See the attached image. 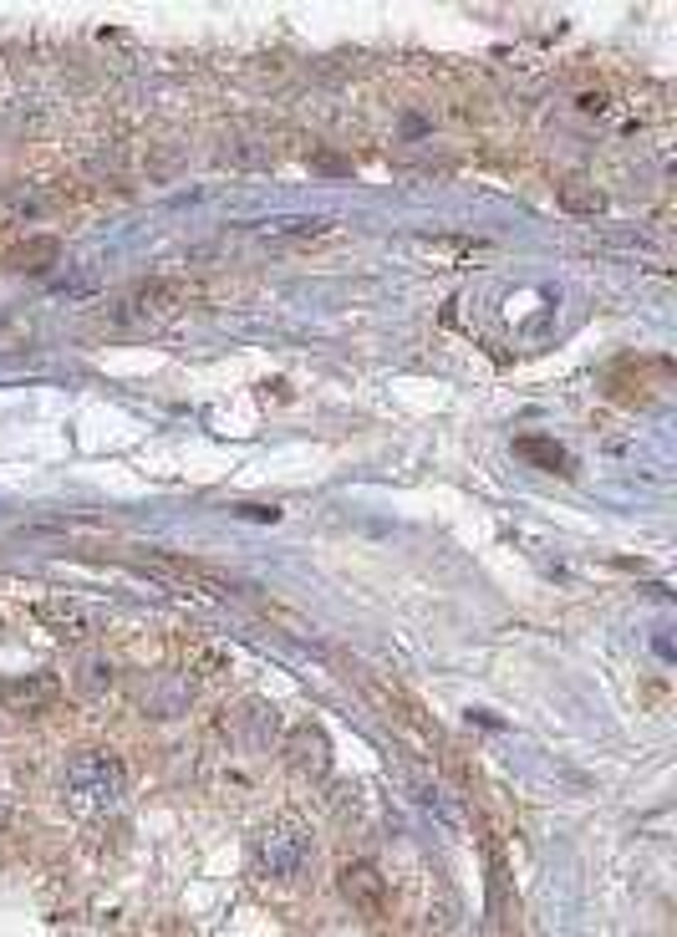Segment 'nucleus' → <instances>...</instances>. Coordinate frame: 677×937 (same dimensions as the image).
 <instances>
[{"label": "nucleus", "mask_w": 677, "mask_h": 937, "mask_svg": "<svg viewBox=\"0 0 677 937\" xmlns=\"http://www.w3.org/2000/svg\"><path fill=\"white\" fill-rule=\"evenodd\" d=\"M341 887H347V897L357 901L362 913H377V907H382V897H387L382 877H377L372 866H347V871H341Z\"/></svg>", "instance_id": "3"}, {"label": "nucleus", "mask_w": 677, "mask_h": 937, "mask_svg": "<svg viewBox=\"0 0 677 937\" xmlns=\"http://www.w3.org/2000/svg\"><path fill=\"white\" fill-rule=\"evenodd\" d=\"M61 785H67V800H72L82 816H102L122 795V759L108 749H77L61 769Z\"/></svg>", "instance_id": "2"}, {"label": "nucleus", "mask_w": 677, "mask_h": 937, "mask_svg": "<svg viewBox=\"0 0 677 937\" xmlns=\"http://www.w3.org/2000/svg\"><path fill=\"white\" fill-rule=\"evenodd\" d=\"M51 260H57V240H31L26 250H16V255H11V265H16V270H47Z\"/></svg>", "instance_id": "5"}, {"label": "nucleus", "mask_w": 677, "mask_h": 937, "mask_svg": "<svg viewBox=\"0 0 677 937\" xmlns=\"http://www.w3.org/2000/svg\"><path fill=\"white\" fill-rule=\"evenodd\" d=\"M311 851H316V836L306 820L296 816H280L270 820L250 846V877L260 887H296L301 871L311 866Z\"/></svg>", "instance_id": "1"}, {"label": "nucleus", "mask_w": 677, "mask_h": 937, "mask_svg": "<svg viewBox=\"0 0 677 937\" xmlns=\"http://www.w3.org/2000/svg\"><path fill=\"white\" fill-rule=\"evenodd\" d=\"M173 300H179V290H173L169 280H153V286H143V290H138L133 312H138V316H158V312H169Z\"/></svg>", "instance_id": "4"}]
</instances>
